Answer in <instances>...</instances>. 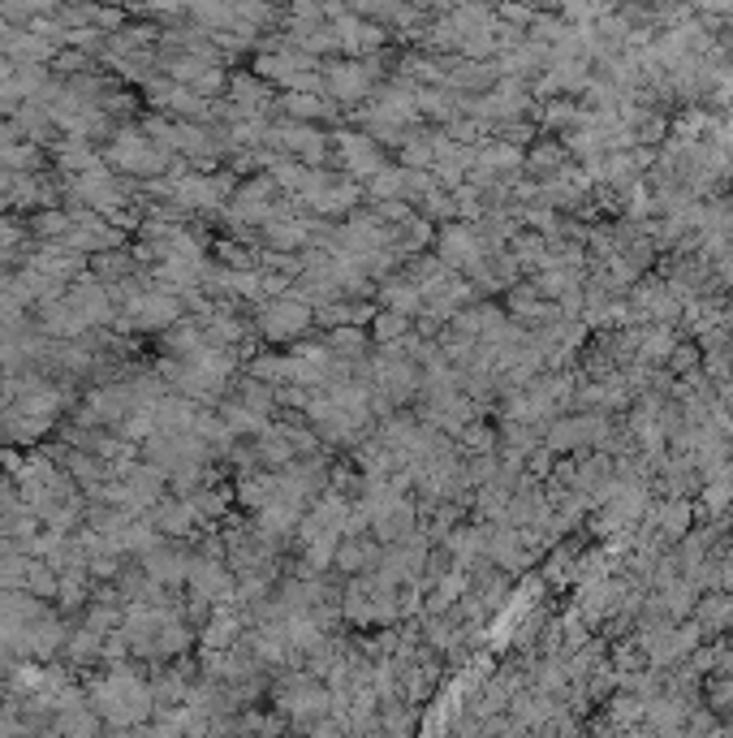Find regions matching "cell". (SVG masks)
Returning <instances> with one entry per match:
<instances>
[{
    "label": "cell",
    "mask_w": 733,
    "mask_h": 738,
    "mask_svg": "<svg viewBox=\"0 0 733 738\" xmlns=\"http://www.w3.org/2000/svg\"><path fill=\"white\" fill-rule=\"evenodd\" d=\"M337 148L346 155V169L359 177H380L384 173V155L375 151V143H366V135H341Z\"/></svg>",
    "instance_id": "obj_1"
},
{
    "label": "cell",
    "mask_w": 733,
    "mask_h": 738,
    "mask_svg": "<svg viewBox=\"0 0 733 738\" xmlns=\"http://www.w3.org/2000/svg\"><path fill=\"white\" fill-rule=\"evenodd\" d=\"M311 320V307L306 302H272L264 311V328L272 337H298V328Z\"/></svg>",
    "instance_id": "obj_2"
},
{
    "label": "cell",
    "mask_w": 733,
    "mask_h": 738,
    "mask_svg": "<svg viewBox=\"0 0 733 738\" xmlns=\"http://www.w3.org/2000/svg\"><path fill=\"white\" fill-rule=\"evenodd\" d=\"M328 87H333L337 100H359V95H366V87H371V70L359 66V61L333 66V70H328Z\"/></svg>",
    "instance_id": "obj_3"
},
{
    "label": "cell",
    "mask_w": 733,
    "mask_h": 738,
    "mask_svg": "<svg viewBox=\"0 0 733 738\" xmlns=\"http://www.w3.org/2000/svg\"><path fill=\"white\" fill-rule=\"evenodd\" d=\"M363 333H359V328H341V333H333V355H346V359H350V355H359V350H363Z\"/></svg>",
    "instance_id": "obj_4"
},
{
    "label": "cell",
    "mask_w": 733,
    "mask_h": 738,
    "mask_svg": "<svg viewBox=\"0 0 733 738\" xmlns=\"http://www.w3.org/2000/svg\"><path fill=\"white\" fill-rule=\"evenodd\" d=\"M290 113H302V117H328L333 108H324V104H319V100H311V95H302V100L293 95V100H290Z\"/></svg>",
    "instance_id": "obj_5"
}]
</instances>
